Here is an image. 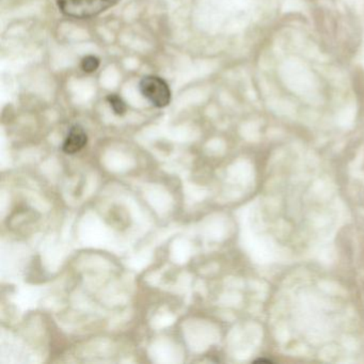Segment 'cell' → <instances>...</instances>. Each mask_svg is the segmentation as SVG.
<instances>
[{"label": "cell", "mask_w": 364, "mask_h": 364, "mask_svg": "<svg viewBox=\"0 0 364 364\" xmlns=\"http://www.w3.org/2000/svg\"><path fill=\"white\" fill-rule=\"evenodd\" d=\"M59 9L73 18H90L114 7L118 0H58Z\"/></svg>", "instance_id": "obj_1"}, {"label": "cell", "mask_w": 364, "mask_h": 364, "mask_svg": "<svg viewBox=\"0 0 364 364\" xmlns=\"http://www.w3.org/2000/svg\"><path fill=\"white\" fill-rule=\"evenodd\" d=\"M139 91L153 106L164 108L171 101V90L167 82L159 76H144L139 82Z\"/></svg>", "instance_id": "obj_2"}, {"label": "cell", "mask_w": 364, "mask_h": 364, "mask_svg": "<svg viewBox=\"0 0 364 364\" xmlns=\"http://www.w3.org/2000/svg\"><path fill=\"white\" fill-rule=\"evenodd\" d=\"M88 136L80 125H74L63 142V151L67 154H75L86 146Z\"/></svg>", "instance_id": "obj_3"}, {"label": "cell", "mask_w": 364, "mask_h": 364, "mask_svg": "<svg viewBox=\"0 0 364 364\" xmlns=\"http://www.w3.org/2000/svg\"><path fill=\"white\" fill-rule=\"evenodd\" d=\"M107 102L109 103L112 112H114L117 116H123V114L127 112V104H125V102L123 101L122 97H119L118 95H108Z\"/></svg>", "instance_id": "obj_4"}, {"label": "cell", "mask_w": 364, "mask_h": 364, "mask_svg": "<svg viewBox=\"0 0 364 364\" xmlns=\"http://www.w3.org/2000/svg\"><path fill=\"white\" fill-rule=\"evenodd\" d=\"M80 67H82V71L86 72V73H93L100 68V59L97 57L92 56V55H89V56L82 59Z\"/></svg>", "instance_id": "obj_5"}]
</instances>
